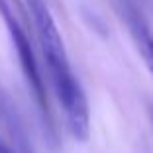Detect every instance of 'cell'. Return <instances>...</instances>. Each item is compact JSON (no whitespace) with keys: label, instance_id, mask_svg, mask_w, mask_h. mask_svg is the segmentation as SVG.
Wrapping results in <instances>:
<instances>
[{"label":"cell","instance_id":"1","mask_svg":"<svg viewBox=\"0 0 153 153\" xmlns=\"http://www.w3.org/2000/svg\"><path fill=\"white\" fill-rule=\"evenodd\" d=\"M26 8L36 27L37 43L43 55L47 75L65 114V124L75 140L86 141L90 135V108L81 82L69 63L63 37L45 0H26Z\"/></svg>","mask_w":153,"mask_h":153},{"label":"cell","instance_id":"2","mask_svg":"<svg viewBox=\"0 0 153 153\" xmlns=\"http://www.w3.org/2000/svg\"><path fill=\"white\" fill-rule=\"evenodd\" d=\"M0 18L4 22L6 30H8L10 41H12V47L18 55V63L20 69L24 73V79H26L27 86L32 90L33 100H36L39 114L43 118V126L45 131L49 135V140L55 141L57 134H55V118L51 114V106H49V98H47V88H45V81H43V73L39 69L37 63L36 51H33V45L27 37L26 27L22 26V22L18 20L16 12H14L10 0H0Z\"/></svg>","mask_w":153,"mask_h":153},{"label":"cell","instance_id":"3","mask_svg":"<svg viewBox=\"0 0 153 153\" xmlns=\"http://www.w3.org/2000/svg\"><path fill=\"white\" fill-rule=\"evenodd\" d=\"M118 10H120L122 20L126 22L131 39H134L135 47H137L145 67L153 79V32L147 20L143 18L140 6L134 0H118Z\"/></svg>","mask_w":153,"mask_h":153},{"label":"cell","instance_id":"4","mask_svg":"<svg viewBox=\"0 0 153 153\" xmlns=\"http://www.w3.org/2000/svg\"><path fill=\"white\" fill-rule=\"evenodd\" d=\"M0 126L8 134L10 143L16 147L18 153H36L26 120L10 92L2 86V82H0Z\"/></svg>","mask_w":153,"mask_h":153},{"label":"cell","instance_id":"5","mask_svg":"<svg viewBox=\"0 0 153 153\" xmlns=\"http://www.w3.org/2000/svg\"><path fill=\"white\" fill-rule=\"evenodd\" d=\"M0 153H18L16 147H14L10 141H6L4 137H2V134H0Z\"/></svg>","mask_w":153,"mask_h":153}]
</instances>
